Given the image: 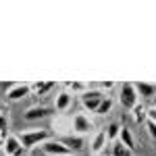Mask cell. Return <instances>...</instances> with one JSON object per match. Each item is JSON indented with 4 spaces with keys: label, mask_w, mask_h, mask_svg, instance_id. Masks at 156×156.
<instances>
[{
    "label": "cell",
    "mask_w": 156,
    "mask_h": 156,
    "mask_svg": "<svg viewBox=\"0 0 156 156\" xmlns=\"http://www.w3.org/2000/svg\"><path fill=\"white\" fill-rule=\"evenodd\" d=\"M54 87L52 81H37V83H31V94H36V96H44L46 92H50Z\"/></svg>",
    "instance_id": "9a60e30c"
},
{
    "label": "cell",
    "mask_w": 156,
    "mask_h": 156,
    "mask_svg": "<svg viewBox=\"0 0 156 156\" xmlns=\"http://www.w3.org/2000/svg\"><path fill=\"white\" fill-rule=\"evenodd\" d=\"M108 144H110V142H108L106 133L104 131H96L94 137H92V142H90V154L92 156H100L104 150H106Z\"/></svg>",
    "instance_id": "9c48e42d"
},
{
    "label": "cell",
    "mask_w": 156,
    "mask_h": 156,
    "mask_svg": "<svg viewBox=\"0 0 156 156\" xmlns=\"http://www.w3.org/2000/svg\"><path fill=\"white\" fill-rule=\"evenodd\" d=\"M40 150L44 152L46 156H69V148L62 144L60 140H48V142H44V144L40 146Z\"/></svg>",
    "instance_id": "5b68a950"
},
{
    "label": "cell",
    "mask_w": 156,
    "mask_h": 156,
    "mask_svg": "<svg viewBox=\"0 0 156 156\" xmlns=\"http://www.w3.org/2000/svg\"><path fill=\"white\" fill-rule=\"evenodd\" d=\"M19 140H21L25 150H34L37 146H42L44 142H48L50 131L48 129H25V131L19 133Z\"/></svg>",
    "instance_id": "6da1fadb"
},
{
    "label": "cell",
    "mask_w": 156,
    "mask_h": 156,
    "mask_svg": "<svg viewBox=\"0 0 156 156\" xmlns=\"http://www.w3.org/2000/svg\"><path fill=\"white\" fill-rule=\"evenodd\" d=\"M135 90H137V96L144 98V100H152V98H156V83L140 81V83H135Z\"/></svg>",
    "instance_id": "4fadbf2b"
},
{
    "label": "cell",
    "mask_w": 156,
    "mask_h": 156,
    "mask_svg": "<svg viewBox=\"0 0 156 156\" xmlns=\"http://www.w3.org/2000/svg\"><path fill=\"white\" fill-rule=\"evenodd\" d=\"M104 133H106V137H108V142L112 144V142H117L119 140V133H121V125L119 123H110L106 129H104Z\"/></svg>",
    "instance_id": "ac0fdd59"
},
{
    "label": "cell",
    "mask_w": 156,
    "mask_h": 156,
    "mask_svg": "<svg viewBox=\"0 0 156 156\" xmlns=\"http://www.w3.org/2000/svg\"><path fill=\"white\" fill-rule=\"evenodd\" d=\"M52 115V108L50 106H31L23 112V119L25 121H37V119H46Z\"/></svg>",
    "instance_id": "7c38bea8"
},
{
    "label": "cell",
    "mask_w": 156,
    "mask_h": 156,
    "mask_svg": "<svg viewBox=\"0 0 156 156\" xmlns=\"http://www.w3.org/2000/svg\"><path fill=\"white\" fill-rule=\"evenodd\" d=\"M131 112H133V119H135V123H146V121H148V108H146L142 102L133 108Z\"/></svg>",
    "instance_id": "e0dca14e"
},
{
    "label": "cell",
    "mask_w": 156,
    "mask_h": 156,
    "mask_svg": "<svg viewBox=\"0 0 156 156\" xmlns=\"http://www.w3.org/2000/svg\"><path fill=\"white\" fill-rule=\"evenodd\" d=\"M52 129L58 133L60 137H62V135H69V133H73V117L56 115V117L52 119Z\"/></svg>",
    "instance_id": "ba28073f"
},
{
    "label": "cell",
    "mask_w": 156,
    "mask_h": 156,
    "mask_svg": "<svg viewBox=\"0 0 156 156\" xmlns=\"http://www.w3.org/2000/svg\"><path fill=\"white\" fill-rule=\"evenodd\" d=\"M69 156H73V154H69Z\"/></svg>",
    "instance_id": "d4e9b609"
},
{
    "label": "cell",
    "mask_w": 156,
    "mask_h": 156,
    "mask_svg": "<svg viewBox=\"0 0 156 156\" xmlns=\"http://www.w3.org/2000/svg\"><path fill=\"white\" fill-rule=\"evenodd\" d=\"M112 156H133V150L125 148L121 142H112Z\"/></svg>",
    "instance_id": "ffe728a7"
},
{
    "label": "cell",
    "mask_w": 156,
    "mask_h": 156,
    "mask_svg": "<svg viewBox=\"0 0 156 156\" xmlns=\"http://www.w3.org/2000/svg\"><path fill=\"white\" fill-rule=\"evenodd\" d=\"M67 90L71 92L73 96H83L85 92L90 90L87 83H81V81H73V83H67Z\"/></svg>",
    "instance_id": "2e32d148"
},
{
    "label": "cell",
    "mask_w": 156,
    "mask_h": 156,
    "mask_svg": "<svg viewBox=\"0 0 156 156\" xmlns=\"http://www.w3.org/2000/svg\"><path fill=\"white\" fill-rule=\"evenodd\" d=\"M119 104L125 110H133V108L140 104V96H137V90L135 83H123L119 90Z\"/></svg>",
    "instance_id": "7a4b0ae2"
},
{
    "label": "cell",
    "mask_w": 156,
    "mask_h": 156,
    "mask_svg": "<svg viewBox=\"0 0 156 156\" xmlns=\"http://www.w3.org/2000/svg\"><path fill=\"white\" fill-rule=\"evenodd\" d=\"M79 98H81V106H83L85 110H90V112H94V115H96L98 106L102 104V100L106 98V94H104V92H100V90H87L83 96H79Z\"/></svg>",
    "instance_id": "3957f363"
},
{
    "label": "cell",
    "mask_w": 156,
    "mask_h": 156,
    "mask_svg": "<svg viewBox=\"0 0 156 156\" xmlns=\"http://www.w3.org/2000/svg\"><path fill=\"white\" fill-rule=\"evenodd\" d=\"M115 83L112 81H106V83H100V92H108V90H112Z\"/></svg>",
    "instance_id": "cb8c5ba5"
},
{
    "label": "cell",
    "mask_w": 156,
    "mask_h": 156,
    "mask_svg": "<svg viewBox=\"0 0 156 156\" xmlns=\"http://www.w3.org/2000/svg\"><path fill=\"white\" fill-rule=\"evenodd\" d=\"M148 121H150V123H156V106L148 108Z\"/></svg>",
    "instance_id": "7402d4cb"
},
{
    "label": "cell",
    "mask_w": 156,
    "mask_h": 156,
    "mask_svg": "<svg viewBox=\"0 0 156 156\" xmlns=\"http://www.w3.org/2000/svg\"><path fill=\"white\" fill-rule=\"evenodd\" d=\"M73 94L69 90H62L58 92L56 96H54V110H58V112H65V110H69L73 106Z\"/></svg>",
    "instance_id": "8fae6325"
},
{
    "label": "cell",
    "mask_w": 156,
    "mask_h": 156,
    "mask_svg": "<svg viewBox=\"0 0 156 156\" xmlns=\"http://www.w3.org/2000/svg\"><path fill=\"white\" fill-rule=\"evenodd\" d=\"M112 106H115V100L110 96H106L104 100H102V104L98 106V110H96V115L98 117H104V115H108L110 110H112Z\"/></svg>",
    "instance_id": "d6986e66"
},
{
    "label": "cell",
    "mask_w": 156,
    "mask_h": 156,
    "mask_svg": "<svg viewBox=\"0 0 156 156\" xmlns=\"http://www.w3.org/2000/svg\"><path fill=\"white\" fill-rule=\"evenodd\" d=\"M146 131H148V135L152 137L156 142V123H150V121H146Z\"/></svg>",
    "instance_id": "44dd1931"
},
{
    "label": "cell",
    "mask_w": 156,
    "mask_h": 156,
    "mask_svg": "<svg viewBox=\"0 0 156 156\" xmlns=\"http://www.w3.org/2000/svg\"><path fill=\"white\" fill-rule=\"evenodd\" d=\"M25 148L21 144V140H19V135H11L9 133V137L4 140V146H2V154L4 156H23Z\"/></svg>",
    "instance_id": "8992f818"
},
{
    "label": "cell",
    "mask_w": 156,
    "mask_h": 156,
    "mask_svg": "<svg viewBox=\"0 0 156 156\" xmlns=\"http://www.w3.org/2000/svg\"><path fill=\"white\" fill-rule=\"evenodd\" d=\"M92 131H94V121L90 119L85 112L73 115V133L85 135V133H92Z\"/></svg>",
    "instance_id": "277c9868"
},
{
    "label": "cell",
    "mask_w": 156,
    "mask_h": 156,
    "mask_svg": "<svg viewBox=\"0 0 156 156\" xmlns=\"http://www.w3.org/2000/svg\"><path fill=\"white\" fill-rule=\"evenodd\" d=\"M62 144L69 148V152H79V150H83L85 148V140L83 135H77V133H69V135H62V137H58Z\"/></svg>",
    "instance_id": "30bf717a"
},
{
    "label": "cell",
    "mask_w": 156,
    "mask_h": 156,
    "mask_svg": "<svg viewBox=\"0 0 156 156\" xmlns=\"http://www.w3.org/2000/svg\"><path fill=\"white\" fill-rule=\"evenodd\" d=\"M31 94V83H12L6 90V100L9 102H19Z\"/></svg>",
    "instance_id": "52a82bcc"
},
{
    "label": "cell",
    "mask_w": 156,
    "mask_h": 156,
    "mask_svg": "<svg viewBox=\"0 0 156 156\" xmlns=\"http://www.w3.org/2000/svg\"><path fill=\"white\" fill-rule=\"evenodd\" d=\"M9 137V129H2L0 127V150H2V146H4V140Z\"/></svg>",
    "instance_id": "603a6c76"
},
{
    "label": "cell",
    "mask_w": 156,
    "mask_h": 156,
    "mask_svg": "<svg viewBox=\"0 0 156 156\" xmlns=\"http://www.w3.org/2000/svg\"><path fill=\"white\" fill-rule=\"evenodd\" d=\"M121 144L125 146V148H129V150H135V137H133V133L129 127H121V133H119V140Z\"/></svg>",
    "instance_id": "5bb4252c"
}]
</instances>
